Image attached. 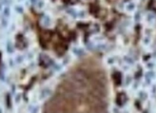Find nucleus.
Instances as JSON below:
<instances>
[{"label": "nucleus", "instance_id": "nucleus-1", "mask_svg": "<svg viewBox=\"0 0 156 113\" xmlns=\"http://www.w3.org/2000/svg\"><path fill=\"white\" fill-rule=\"evenodd\" d=\"M135 4L133 3V2H130V3H129L126 6V10L127 11V12H129V13H131V12H133V11L135 10Z\"/></svg>", "mask_w": 156, "mask_h": 113}]
</instances>
